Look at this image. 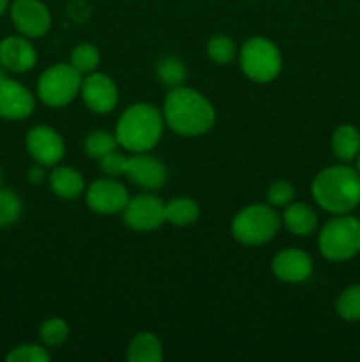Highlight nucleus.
<instances>
[{
    "instance_id": "aec40b11",
    "label": "nucleus",
    "mask_w": 360,
    "mask_h": 362,
    "mask_svg": "<svg viewBox=\"0 0 360 362\" xmlns=\"http://www.w3.org/2000/svg\"><path fill=\"white\" fill-rule=\"evenodd\" d=\"M332 151L341 161H352L360 154V133L356 127L344 124L332 134Z\"/></svg>"
},
{
    "instance_id": "473e14b6",
    "label": "nucleus",
    "mask_w": 360,
    "mask_h": 362,
    "mask_svg": "<svg viewBox=\"0 0 360 362\" xmlns=\"http://www.w3.org/2000/svg\"><path fill=\"white\" fill-rule=\"evenodd\" d=\"M7 6H9V0H0V16H2V14L6 13Z\"/></svg>"
},
{
    "instance_id": "7c9ffc66",
    "label": "nucleus",
    "mask_w": 360,
    "mask_h": 362,
    "mask_svg": "<svg viewBox=\"0 0 360 362\" xmlns=\"http://www.w3.org/2000/svg\"><path fill=\"white\" fill-rule=\"evenodd\" d=\"M127 156H124L122 152L115 151L108 152L106 156H102L99 161H101V170L106 173L108 177H119V175H126L127 170Z\"/></svg>"
},
{
    "instance_id": "0eeeda50",
    "label": "nucleus",
    "mask_w": 360,
    "mask_h": 362,
    "mask_svg": "<svg viewBox=\"0 0 360 362\" xmlns=\"http://www.w3.org/2000/svg\"><path fill=\"white\" fill-rule=\"evenodd\" d=\"M80 90L81 73H78L71 64H55L48 67L37 81L39 99L52 108L69 105Z\"/></svg>"
},
{
    "instance_id": "6ab92c4d",
    "label": "nucleus",
    "mask_w": 360,
    "mask_h": 362,
    "mask_svg": "<svg viewBox=\"0 0 360 362\" xmlns=\"http://www.w3.org/2000/svg\"><path fill=\"white\" fill-rule=\"evenodd\" d=\"M127 361L129 362H161L162 345L159 338L152 332H140L131 339L127 346Z\"/></svg>"
},
{
    "instance_id": "f3484780",
    "label": "nucleus",
    "mask_w": 360,
    "mask_h": 362,
    "mask_svg": "<svg viewBox=\"0 0 360 362\" xmlns=\"http://www.w3.org/2000/svg\"><path fill=\"white\" fill-rule=\"evenodd\" d=\"M282 223L295 235L307 237L316 230L318 216L311 205L304 204V202H295V204L292 202L284 207Z\"/></svg>"
},
{
    "instance_id": "6e6552de",
    "label": "nucleus",
    "mask_w": 360,
    "mask_h": 362,
    "mask_svg": "<svg viewBox=\"0 0 360 362\" xmlns=\"http://www.w3.org/2000/svg\"><path fill=\"white\" fill-rule=\"evenodd\" d=\"M166 204L154 194H138L129 198L122 211L124 223L136 232H152L166 223Z\"/></svg>"
},
{
    "instance_id": "2eb2a0df",
    "label": "nucleus",
    "mask_w": 360,
    "mask_h": 362,
    "mask_svg": "<svg viewBox=\"0 0 360 362\" xmlns=\"http://www.w3.org/2000/svg\"><path fill=\"white\" fill-rule=\"evenodd\" d=\"M272 272L279 281L304 283L313 274V260L309 255L296 247L279 251L272 260Z\"/></svg>"
},
{
    "instance_id": "5701e85b",
    "label": "nucleus",
    "mask_w": 360,
    "mask_h": 362,
    "mask_svg": "<svg viewBox=\"0 0 360 362\" xmlns=\"http://www.w3.org/2000/svg\"><path fill=\"white\" fill-rule=\"evenodd\" d=\"M186 66L175 57H166L157 64V78L162 85L169 88L180 87L186 80Z\"/></svg>"
},
{
    "instance_id": "1a4fd4ad",
    "label": "nucleus",
    "mask_w": 360,
    "mask_h": 362,
    "mask_svg": "<svg viewBox=\"0 0 360 362\" xmlns=\"http://www.w3.org/2000/svg\"><path fill=\"white\" fill-rule=\"evenodd\" d=\"M85 200L90 211L97 214H119L129 202L126 186L115 179H99L88 186Z\"/></svg>"
},
{
    "instance_id": "20e7f679",
    "label": "nucleus",
    "mask_w": 360,
    "mask_h": 362,
    "mask_svg": "<svg viewBox=\"0 0 360 362\" xmlns=\"http://www.w3.org/2000/svg\"><path fill=\"white\" fill-rule=\"evenodd\" d=\"M282 219L272 205L253 204L244 207L232 221V233L246 246H261L277 235Z\"/></svg>"
},
{
    "instance_id": "b1692460",
    "label": "nucleus",
    "mask_w": 360,
    "mask_h": 362,
    "mask_svg": "<svg viewBox=\"0 0 360 362\" xmlns=\"http://www.w3.org/2000/svg\"><path fill=\"white\" fill-rule=\"evenodd\" d=\"M335 311L346 322L360 320V285H352L339 296Z\"/></svg>"
},
{
    "instance_id": "c85d7f7f",
    "label": "nucleus",
    "mask_w": 360,
    "mask_h": 362,
    "mask_svg": "<svg viewBox=\"0 0 360 362\" xmlns=\"http://www.w3.org/2000/svg\"><path fill=\"white\" fill-rule=\"evenodd\" d=\"M7 362H48L49 352L39 345H21L7 354Z\"/></svg>"
},
{
    "instance_id": "dca6fc26",
    "label": "nucleus",
    "mask_w": 360,
    "mask_h": 362,
    "mask_svg": "<svg viewBox=\"0 0 360 362\" xmlns=\"http://www.w3.org/2000/svg\"><path fill=\"white\" fill-rule=\"evenodd\" d=\"M37 62L35 48L25 37L11 35L0 42V64L13 73L30 71Z\"/></svg>"
},
{
    "instance_id": "bb28decb",
    "label": "nucleus",
    "mask_w": 360,
    "mask_h": 362,
    "mask_svg": "<svg viewBox=\"0 0 360 362\" xmlns=\"http://www.w3.org/2000/svg\"><path fill=\"white\" fill-rule=\"evenodd\" d=\"M207 53L214 62L226 66V64L235 60L236 46L235 42H233V39L228 37V35H214V37L208 41Z\"/></svg>"
},
{
    "instance_id": "4468645a",
    "label": "nucleus",
    "mask_w": 360,
    "mask_h": 362,
    "mask_svg": "<svg viewBox=\"0 0 360 362\" xmlns=\"http://www.w3.org/2000/svg\"><path fill=\"white\" fill-rule=\"evenodd\" d=\"M35 108L34 95L28 88L9 78H0V117L21 120L32 115Z\"/></svg>"
},
{
    "instance_id": "f257e3e1",
    "label": "nucleus",
    "mask_w": 360,
    "mask_h": 362,
    "mask_svg": "<svg viewBox=\"0 0 360 362\" xmlns=\"http://www.w3.org/2000/svg\"><path fill=\"white\" fill-rule=\"evenodd\" d=\"M162 117L169 129L180 136H200L214 126L215 110L201 92L180 85L166 95Z\"/></svg>"
},
{
    "instance_id": "9d476101",
    "label": "nucleus",
    "mask_w": 360,
    "mask_h": 362,
    "mask_svg": "<svg viewBox=\"0 0 360 362\" xmlns=\"http://www.w3.org/2000/svg\"><path fill=\"white\" fill-rule=\"evenodd\" d=\"M27 151L41 166H55L66 154V145L59 131L49 126H35L27 134Z\"/></svg>"
},
{
    "instance_id": "412c9836",
    "label": "nucleus",
    "mask_w": 360,
    "mask_h": 362,
    "mask_svg": "<svg viewBox=\"0 0 360 362\" xmlns=\"http://www.w3.org/2000/svg\"><path fill=\"white\" fill-rule=\"evenodd\" d=\"M166 223L173 226H189L196 223L200 207L191 198H175L166 204Z\"/></svg>"
},
{
    "instance_id": "f704fd0d",
    "label": "nucleus",
    "mask_w": 360,
    "mask_h": 362,
    "mask_svg": "<svg viewBox=\"0 0 360 362\" xmlns=\"http://www.w3.org/2000/svg\"><path fill=\"white\" fill-rule=\"evenodd\" d=\"M0 78H4V66L0 64Z\"/></svg>"
},
{
    "instance_id": "423d86ee",
    "label": "nucleus",
    "mask_w": 360,
    "mask_h": 362,
    "mask_svg": "<svg viewBox=\"0 0 360 362\" xmlns=\"http://www.w3.org/2000/svg\"><path fill=\"white\" fill-rule=\"evenodd\" d=\"M240 67L249 80L256 83H270L279 76L282 57L277 46L267 37H251L244 42L239 53Z\"/></svg>"
},
{
    "instance_id": "2f4dec72",
    "label": "nucleus",
    "mask_w": 360,
    "mask_h": 362,
    "mask_svg": "<svg viewBox=\"0 0 360 362\" xmlns=\"http://www.w3.org/2000/svg\"><path fill=\"white\" fill-rule=\"evenodd\" d=\"M28 177H30L32 182H41L42 177H44V173H42V170L39 168V165H37V166H34L30 172H28Z\"/></svg>"
},
{
    "instance_id": "f8f14e48",
    "label": "nucleus",
    "mask_w": 360,
    "mask_h": 362,
    "mask_svg": "<svg viewBox=\"0 0 360 362\" xmlns=\"http://www.w3.org/2000/svg\"><path fill=\"white\" fill-rule=\"evenodd\" d=\"M81 98L90 112L109 113L119 103V88L104 73H90L81 81Z\"/></svg>"
},
{
    "instance_id": "ddd939ff",
    "label": "nucleus",
    "mask_w": 360,
    "mask_h": 362,
    "mask_svg": "<svg viewBox=\"0 0 360 362\" xmlns=\"http://www.w3.org/2000/svg\"><path fill=\"white\" fill-rule=\"evenodd\" d=\"M126 175L133 180L136 186L143 189L155 191L161 189L168 180V170L162 165L161 159L147 154V152H138L127 159Z\"/></svg>"
},
{
    "instance_id": "39448f33",
    "label": "nucleus",
    "mask_w": 360,
    "mask_h": 362,
    "mask_svg": "<svg viewBox=\"0 0 360 362\" xmlns=\"http://www.w3.org/2000/svg\"><path fill=\"white\" fill-rule=\"evenodd\" d=\"M318 246L328 260H349L360 253V221L353 216L337 214L321 228Z\"/></svg>"
},
{
    "instance_id": "c9c22d12",
    "label": "nucleus",
    "mask_w": 360,
    "mask_h": 362,
    "mask_svg": "<svg viewBox=\"0 0 360 362\" xmlns=\"http://www.w3.org/2000/svg\"><path fill=\"white\" fill-rule=\"evenodd\" d=\"M356 168H359V173H360V158H359V165H356Z\"/></svg>"
},
{
    "instance_id": "9b49d317",
    "label": "nucleus",
    "mask_w": 360,
    "mask_h": 362,
    "mask_svg": "<svg viewBox=\"0 0 360 362\" xmlns=\"http://www.w3.org/2000/svg\"><path fill=\"white\" fill-rule=\"evenodd\" d=\"M11 18L14 27L27 37H41L52 27V14L41 0H14Z\"/></svg>"
},
{
    "instance_id": "cd10ccee",
    "label": "nucleus",
    "mask_w": 360,
    "mask_h": 362,
    "mask_svg": "<svg viewBox=\"0 0 360 362\" xmlns=\"http://www.w3.org/2000/svg\"><path fill=\"white\" fill-rule=\"evenodd\" d=\"M39 334H41L42 343L46 346H60L69 338V325L62 318H48L41 325Z\"/></svg>"
},
{
    "instance_id": "a211bd4d",
    "label": "nucleus",
    "mask_w": 360,
    "mask_h": 362,
    "mask_svg": "<svg viewBox=\"0 0 360 362\" xmlns=\"http://www.w3.org/2000/svg\"><path fill=\"white\" fill-rule=\"evenodd\" d=\"M49 187L56 197L64 200H74L83 193L85 180L78 170L69 166H56L49 175Z\"/></svg>"
},
{
    "instance_id": "393cba45",
    "label": "nucleus",
    "mask_w": 360,
    "mask_h": 362,
    "mask_svg": "<svg viewBox=\"0 0 360 362\" xmlns=\"http://www.w3.org/2000/svg\"><path fill=\"white\" fill-rule=\"evenodd\" d=\"M99 60H101L99 49L94 45H88V42L78 45L71 53V66L81 74L94 73L95 67L99 66Z\"/></svg>"
},
{
    "instance_id": "c756f323",
    "label": "nucleus",
    "mask_w": 360,
    "mask_h": 362,
    "mask_svg": "<svg viewBox=\"0 0 360 362\" xmlns=\"http://www.w3.org/2000/svg\"><path fill=\"white\" fill-rule=\"evenodd\" d=\"M295 198V187L288 180H275L268 186L267 202L272 207H286Z\"/></svg>"
},
{
    "instance_id": "f03ea898",
    "label": "nucleus",
    "mask_w": 360,
    "mask_h": 362,
    "mask_svg": "<svg viewBox=\"0 0 360 362\" xmlns=\"http://www.w3.org/2000/svg\"><path fill=\"white\" fill-rule=\"evenodd\" d=\"M314 202L332 214H348L360 204V173L349 166H330L314 177Z\"/></svg>"
},
{
    "instance_id": "72a5a7b5",
    "label": "nucleus",
    "mask_w": 360,
    "mask_h": 362,
    "mask_svg": "<svg viewBox=\"0 0 360 362\" xmlns=\"http://www.w3.org/2000/svg\"><path fill=\"white\" fill-rule=\"evenodd\" d=\"M2 180H4V172L2 168H0V187H2Z\"/></svg>"
},
{
    "instance_id": "4be33fe9",
    "label": "nucleus",
    "mask_w": 360,
    "mask_h": 362,
    "mask_svg": "<svg viewBox=\"0 0 360 362\" xmlns=\"http://www.w3.org/2000/svg\"><path fill=\"white\" fill-rule=\"evenodd\" d=\"M23 204L14 191L0 187V228L14 225L21 218Z\"/></svg>"
},
{
    "instance_id": "7ed1b4c3",
    "label": "nucleus",
    "mask_w": 360,
    "mask_h": 362,
    "mask_svg": "<svg viewBox=\"0 0 360 362\" xmlns=\"http://www.w3.org/2000/svg\"><path fill=\"white\" fill-rule=\"evenodd\" d=\"M164 131V117L148 103L131 105L120 115L115 127V136L120 147L138 152H148L159 144Z\"/></svg>"
},
{
    "instance_id": "a878e982",
    "label": "nucleus",
    "mask_w": 360,
    "mask_h": 362,
    "mask_svg": "<svg viewBox=\"0 0 360 362\" xmlns=\"http://www.w3.org/2000/svg\"><path fill=\"white\" fill-rule=\"evenodd\" d=\"M119 141H116L115 134L108 133V131H92L87 138H85V151L90 158L101 159L108 152L115 151Z\"/></svg>"
}]
</instances>
